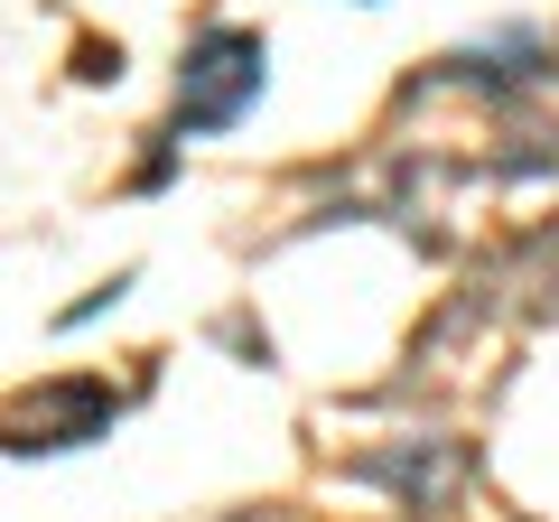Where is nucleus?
<instances>
[{"mask_svg": "<svg viewBox=\"0 0 559 522\" xmlns=\"http://www.w3.org/2000/svg\"><path fill=\"white\" fill-rule=\"evenodd\" d=\"M261 66H271V47H261L252 28H215V38L187 57L178 131H224V121H242V103L261 94Z\"/></svg>", "mask_w": 559, "mask_h": 522, "instance_id": "obj_1", "label": "nucleus"}]
</instances>
